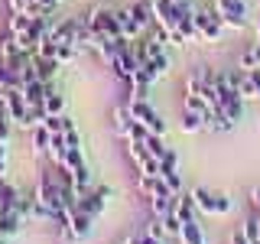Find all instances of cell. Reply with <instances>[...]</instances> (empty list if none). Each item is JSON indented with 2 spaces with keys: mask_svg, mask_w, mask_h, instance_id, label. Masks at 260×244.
<instances>
[{
  "mask_svg": "<svg viewBox=\"0 0 260 244\" xmlns=\"http://www.w3.org/2000/svg\"><path fill=\"white\" fill-rule=\"evenodd\" d=\"M85 26L98 33L101 39H120L124 33H120V20H117V13L108 10V7H94L91 13L85 16Z\"/></svg>",
  "mask_w": 260,
  "mask_h": 244,
  "instance_id": "1",
  "label": "cell"
},
{
  "mask_svg": "<svg viewBox=\"0 0 260 244\" xmlns=\"http://www.w3.org/2000/svg\"><path fill=\"white\" fill-rule=\"evenodd\" d=\"M192 199H195V208H199L202 215H231V208H234V202L228 199V195H215V192H208L205 186H195Z\"/></svg>",
  "mask_w": 260,
  "mask_h": 244,
  "instance_id": "2",
  "label": "cell"
},
{
  "mask_svg": "<svg viewBox=\"0 0 260 244\" xmlns=\"http://www.w3.org/2000/svg\"><path fill=\"white\" fill-rule=\"evenodd\" d=\"M127 108H130V114H134L137 124H143L146 130H153V134H162V137H166V120L159 117V111L153 108L146 98H134Z\"/></svg>",
  "mask_w": 260,
  "mask_h": 244,
  "instance_id": "3",
  "label": "cell"
},
{
  "mask_svg": "<svg viewBox=\"0 0 260 244\" xmlns=\"http://www.w3.org/2000/svg\"><path fill=\"white\" fill-rule=\"evenodd\" d=\"M215 13L228 29L247 26V4H244V0H215Z\"/></svg>",
  "mask_w": 260,
  "mask_h": 244,
  "instance_id": "4",
  "label": "cell"
},
{
  "mask_svg": "<svg viewBox=\"0 0 260 244\" xmlns=\"http://www.w3.org/2000/svg\"><path fill=\"white\" fill-rule=\"evenodd\" d=\"M0 95H4V101H7V117H10V124L26 127L29 104H26V98H23V88H4Z\"/></svg>",
  "mask_w": 260,
  "mask_h": 244,
  "instance_id": "5",
  "label": "cell"
},
{
  "mask_svg": "<svg viewBox=\"0 0 260 244\" xmlns=\"http://www.w3.org/2000/svg\"><path fill=\"white\" fill-rule=\"evenodd\" d=\"M108 199H111V189H108V186H98V189H88V192L78 195L75 208H81V211H88L91 218H98L104 208H108Z\"/></svg>",
  "mask_w": 260,
  "mask_h": 244,
  "instance_id": "6",
  "label": "cell"
},
{
  "mask_svg": "<svg viewBox=\"0 0 260 244\" xmlns=\"http://www.w3.org/2000/svg\"><path fill=\"white\" fill-rule=\"evenodd\" d=\"M111 69H114V75H117V78H124V81L134 78V72L140 69V65H137V55H134V39H127V43L120 46V52L114 55Z\"/></svg>",
  "mask_w": 260,
  "mask_h": 244,
  "instance_id": "7",
  "label": "cell"
},
{
  "mask_svg": "<svg viewBox=\"0 0 260 244\" xmlns=\"http://www.w3.org/2000/svg\"><path fill=\"white\" fill-rule=\"evenodd\" d=\"M127 157L137 163L140 176H159V160H153V157H150V150H146L143 143L127 140Z\"/></svg>",
  "mask_w": 260,
  "mask_h": 244,
  "instance_id": "8",
  "label": "cell"
},
{
  "mask_svg": "<svg viewBox=\"0 0 260 244\" xmlns=\"http://www.w3.org/2000/svg\"><path fill=\"white\" fill-rule=\"evenodd\" d=\"M91 228H94V218L88 215V211H81V208H72V215H69V228H65V241H81V238H88L91 234Z\"/></svg>",
  "mask_w": 260,
  "mask_h": 244,
  "instance_id": "9",
  "label": "cell"
},
{
  "mask_svg": "<svg viewBox=\"0 0 260 244\" xmlns=\"http://www.w3.org/2000/svg\"><path fill=\"white\" fill-rule=\"evenodd\" d=\"M195 29H199V36H202V39H208V43H218V39H221L224 23L218 20V13H211V10H199V13H195Z\"/></svg>",
  "mask_w": 260,
  "mask_h": 244,
  "instance_id": "10",
  "label": "cell"
},
{
  "mask_svg": "<svg viewBox=\"0 0 260 244\" xmlns=\"http://www.w3.org/2000/svg\"><path fill=\"white\" fill-rule=\"evenodd\" d=\"M176 39H179V46L182 43H199V29H195V13H192V7L185 4L182 7V13H179V20H176Z\"/></svg>",
  "mask_w": 260,
  "mask_h": 244,
  "instance_id": "11",
  "label": "cell"
},
{
  "mask_svg": "<svg viewBox=\"0 0 260 244\" xmlns=\"http://www.w3.org/2000/svg\"><path fill=\"white\" fill-rule=\"evenodd\" d=\"M78 26H81V20H62L59 26L49 29V39H52L55 46H75V39H78Z\"/></svg>",
  "mask_w": 260,
  "mask_h": 244,
  "instance_id": "12",
  "label": "cell"
},
{
  "mask_svg": "<svg viewBox=\"0 0 260 244\" xmlns=\"http://www.w3.org/2000/svg\"><path fill=\"white\" fill-rule=\"evenodd\" d=\"M23 222H26V218L16 208H0V234H4V238H16V234L23 231Z\"/></svg>",
  "mask_w": 260,
  "mask_h": 244,
  "instance_id": "13",
  "label": "cell"
},
{
  "mask_svg": "<svg viewBox=\"0 0 260 244\" xmlns=\"http://www.w3.org/2000/svg\"><path fill=\"white\" fill-rule=\"evenodd\" d=\"M137 189H140V192H146L150 199H166V195H176V192L169 189L166 182H162V176H140Z\"/></svg>",
  "mask_w": 260,
  "mask_h": 244,
  "instance_id": "14",
  "label": "cell"
},
{
  "mask_svg": "<svg viewBox=\"0 0 260 244\" xmlns=\"http://www.w3.org/2000/svg\"><path fill=\"white\" fill-rule=\"evenodd\" d=\"M49 160H52V166H65V157H69V140H65V134L59 130V134L49 137Z\"/></svg>",
  "mask_w": 260,
  "mask_h": 244,
  "instance_id": "15",
  "label": "cell"
},
{
  "mask_svg": "<svg viewBox=\"0 0 260 244\" xmlns=\"http://www.w3.org/2000/svg\"><path fill=\"white\" fill-rule=\"evenodd\" d=\"M49 92H52V81H43V78L23 85V98H26V104H43V98H46Z\"/></svg>",
  "mask_w": 260,
  "mask_h": 244,
  "instance_id": "16",
  "label": "cell"
},
{
  "mask_svg": "<svg viewBox=\"0 0 260 244\" xmlns=\"http://www.w3.org/2000/svg\"><path fill=\"white\" fill-rule=\"evenodd\" d=\"M185 111H195L202 117V124H208L211 114H215V108H211L205 98H202V95H192V92H185Z\"/></svg>",
  "mask_w": 260,
  "mask_h": 244,
  "instance_id": "17",
  "label": "cell"
},
{
  "mask_svg": "<svg viewBox=\"0 0 260 244\" xmlns=\"http://www.w3.org/2000/svg\"><path fill=\"white\" fill-rule=\"evenodd\" d=\"M179 241H182V244H205V231H202L199 218L182 222V228H179Z\"/></svg>",
  "mask_w": 260,
  "mask_h": 244,
  "instance_id": "18",
  "label": "cell"
},
{
  "mask_svg": "<svg viewBox=\"0 0 260 244\" xmlns=\"http://www.w3.org/2000/svg\"><path fill=\"white\" fill-rule=\"evenodd\" d=\"M195 199H192V192H176V208H173V215L179 218V222H189V218H195Z\"/></svg>",
  "mask_w": 260,
  "mask_h": 244,
  "instance_id": "19",
  "label": "cell"
},
{
  "mask_svg": "<svg viewBox=\"0 0 260 244\" xmlns=\"http://www.w3.org/2000/svg\"><path fill=\"white\" fill-rule=\"evenodd\" d=\"M4 88H23V81H20V72L13 69L10 62H7V55L0 52V92Z\"/></svg>",
  "mask_w": 260,
  "mask_h": 244,
  "instance_id": "20",
  "label": "cell"
},
{
  "mask_svg": "<svg viewBox=\"0 0 260 244\" xmlns=\"http://www.w3.org/2000/svg\"><path fill=\"white\" fill-rule=\"evenodd\" d=\"M117 20H120V33H124V39H137L140 36V23H137V16L130 7H124V10H117Z\"/></svg>",
  "mask_w": 260,
  "mask_h": 244,
  "instance_id": "21",
  "label": "cell"
},
{
  "mask_svg": "<svg viewBox=\"0 0 260 244\" xmlns=\"http://www.w3.org/2000/svg\"><path fill=\"white\" fill-rule=\"evenodd\" d=\"M140 69L146 72V75H150L153 85H156V81H159V78L169 72V55H166V52H162V55H153V59L146 62V65H140Z\"/></svg>",
  "mask_w": 260,
  "mask_h": 244,
  "instance_id": "22",
  "label": "cell"
},
{
  "mask_svg": "<svg viewBox=\"0 0 260 244\" xmlns=\"http://www.w3.org/2000/svg\"><path fill=\"white\" fill-rule=\"evenodd\" d=\"M32 62H36V75L43 81H52L55 75H59V69H62L59 59H39V55H32Z\"/></svg>",
  "mask_w": 260,
  "mask_h": 244,
  "instance_id": "23",
  "label": "cell"
},
{
  "mask_svg": "<svg viewBox=\"0 0 260 244\" xmlns=\"http://www.w3.org/2000/svg\"><path fill=\"white\" fill-rule=\"evenodd\" d=\"M43 108H46V117H59V114H65V95H59L52 88V92L43 98Z\"/></svg>",
  "mask_w": 260,
  "mask_h": 244,
  "instance_id": "24",
  "label": "cell"
},
{
  "mask_svg": "<svg viewBox=\"0 0 260 244\" xmlns=\"http://www.w3.org/2000/svg\"><path fill=\"white\" fill-rule=\"evenodd\" d=\"M16 202H20V189L0 176V208H16Z\"/></svg>",
  "mask_w": 260,
  "mask_h": 244,
  "instance_id": "25",
  "label": "cell"
},
{
  "mask_svg": "<svg viewBox=\"0 0 260 244\" xmlns=\"http://www.w3.org/2000/svg\"><path fill=\"white\" fill-rule=\"evenodd\" d=\"M29 20H32V16L23 13V10L10 13V20H7V33H10V36H23V33H26V26H29Z\"/></svg>",
  "mask_w": 260,
  "mask_h": 244,
  "instance_id": "26",
  "label": "cell"
},
{
  "mask_svg": "<svg viewBox=\"0 0 260 244\" xmlns=\"http://www.w3.org/2000/svg\"><path fill=\"white\" fill-rule=\"evenodd\" d=\"M143 146L150 150V157H153V160H162V157H166V150H169V146L162 143V134H146Z\"/></svg>",
  "mask_w": 260,
  "mask_h": 244,
  "instance_id": "27",
  "label": "cell"
},
{
  "mask_svg": "<svg viewBox=\"0 0 260 244\" xmlns=\"http://www.w3.org/2000/svg\"><path fill=\"white\" fill-rule=\"evenodd\" d=\"M72 179H75V192H88L91 189V169H88V163L85 166H78V169H72Z\"/></svg>",
  "mask_w": 260,
  "mask_h": 244,
  "instance_id": "28",
  "label": "cell"
},
{
  "mask_svg": "<svg viewBox=\"0 0 260 244\" xmlns=\"http://www.w3.org/2000/svg\"><path fill=\"white\" fill-rule=\"evenodd\" d=\"M150 205H153V215H156V218H169V215H173V208H176V195H166V199H150Z\"/></svg>",
  "mask_w": 260,
  "mask_h": 244,
  "instance_id": "29",
  "label": "cell"
},
{
  "mask_svg": "<svg viewBox=\"0 0 260 244\" xmlns=\"http://www.w3.org/2000/svg\"><path fill=\"white\" fill-rule=\"evenodd\" d=\"M130 124H134V114H130V108H117V111H114V130H117L120 137H127Z\"/></svg>",
  "mask_w": 260,
  "mask_h": 244,
  "instance_id": "30",
  "label": "cell"
},
{
  "mask_svg": "<svg viewBox=\"0 0 260 244\" xmlns=\"http://www.w3.org/2000/svg\"><path fill=\"white\" fill-rule=\"evenodd\" d=\"M49 137H52V134H49V127L46 124H36V127H32V150L46 153L49 150Z\"/></svg>",
  "mask_w": 260,
  "mask_h": 244,
  "instance_id": "31",
  "label": "cell"
},
{
  "mask_svg": "<svg viewBox=\"0 0 260 244\" xmlns=\"http://www.w3.org/2000/svg\"><path fill=\"white\" fill-rule=\"evenodd\" d=\"M182 130L185 134H199V130H205V124H202V117L195 111H185L182 114Z\"/></svg>",
  "mask_w": 260,
  "mask_h": 244,
  "instance_id": "32",
  "label": "cell"
},
{
  "mask_svg": "<svg viewBox=\"0 0 260 244\" xmlns=\"http://www.w3.org/2000/svg\"><path fill=\"white\" fill-rule=\"evenodd\" d=\"M32 55H39V59H59V46H55V43H52V39H49V36H46V39H43V43H39V46H36V52H32Z\"/></svg>",
  "mask_w": 260,
  "mask_h": 244,
  "instance_id": "33",
  "label": "cell"
},
{
  "mask_svg": "<svg viewBox=\"0 0 260 244\" xmlns=\"http://www.w3.org/2000/svg\"><path fill=\"white\" fill-rule=\"evenodd\" d=\"M159 176L173 192H182V176H179V169H159Z\"/></svg>",
  "mask_w": 260,
  "mask_h": 244,
  "instance_id": "34",
  "label": "cell"
},
{
  "mask_svg": "<svg viewBox=\"0 0 260 244\" xmlns=\"http://www.w3.org/2000/svg\"><path fill=\"white\" fill-rule=\"evenodd\" d=\"M130 10H134V16H137V23H140V26H146V23L153 20V4H134Z\"/></svg>",
  "mask_w": 260,
  "mask_h": 244,
  "instance_id": "35",
  "label": "cell"
},
{
  "mask_svg": "<svg viewBox=\"0 0 260 244\" xmlns=\"http://www.w3.org/2000/svg\"><path fill=\"white\" fill-rule=\"evenodd\" d=\"M241 69H260V46H254V49H247V52L241 55Z\"/></svg>",
  "mask_w": 260,
  "mask_h": 244,
  "instance_id": "36",
  "label": "cell"
},
{
  "mask_svg": "<svg viewBox=\"0 0 260 244\" xmlns=\"http://www.w3.org/2000/svg\"><path fill=\"white\" fill-rule=\"evenodd\" d=\"M78 55H81L78 46H59V62H62V65H75Z\"/></svg>",
  "mask_w": 260,
  "mask_h": 244,
  "instance_id": "37",
  "label": "cell"
},
{
  "mask_svg": "<svg viewBox=\"0 0 260 244\" xmlns=\"http://www.w3.org/2000/svg\"><path fill=\"white\" fill-rule=\"evenodd\" d=\"M32 208H36V199H32V195H23V192H20V202H16V211H20L23 218H32Z\"/></svg>",
  "mask_w": 260,
  "mask_h": 244,
  "instance_id": "38",
  "label": "cell"
},
{
  "mask_svg": "<svg viewBox=\"0 0 260 244\" xmlns=\"http://www.w3.org/2000/svg\"><path fill=\"white\" fill-rule=\"evenodd\" d=\"M244 234H247L250 241H260V215L257 218H250V222H244V228H241Z\"/></svg>",
  "mask_w": 260,
  "mask_h": 244,
  "instance_id": "39",
  "label": "cell"
},
{
  "mask_svg": "<svg viewBox=\"0 0 260 244\" xmlns=\"http://www.w3.org/2000/svg\"><path fill=\"white\" fill-rule=\"evenodd\" d=\"M146 234H150V238H159V241H166V228H162V218H153V222L146 225Z\"/></svg>",
  "mask_w": 260,
  "mask_h": 244,
  "instance_id": "40",
  "label": "cell"
},
{
  "mask_svg": "<svg viewBox=\"0 0 260 244\" xmlns=\"http://www.w3.org/2000/svg\"><path fill=\"white\" fill-rule=\"evenodd\" d=\"M159 169H179V153L176 150H166V157L159 160Z\"/></svg>",
  "mask_w": 260,
  "mask_h": 244,
  "instance_id": "41",
  "label": "cell"
},
{
  "mask_svg": "<svg viewBox=\"0 0 260 244\" xmlns=\"http://www.w3.org/2000/svg\"><path fill=\"white\" fill-rule=\"evenodd\" d=\"M10 117H7V114H0V140H10Z\"/></svg>",
  "mask_w": 260,
  "mask_h": 244,
  "instance_id": "42",
  "label": "cell"
},
{
  "mask_svg": "<svg viewBox=\"0 0 260 244\" xmlns=\"http://www.w3.org/2000/svg\"><path fill=\"white\" fill-rule=\"evenodd\" d=\"M65 140H69V146H81V137H78V130H75V127L65 130Z\"/></svg>",
  "mask_w": 260,
  "mask_h": 244,
  "instance_id": "43",
  "label": "cell"
},
{
  "mask_svg": "<svg viewBox=\"0 0 260 244\" xmlns=\"http://www.w3.org/2000/svg\"><path fill=\"white\" fill-rule=\"evenodd\" d=\"M134 244H162V241L159 238H150V234L143 231V234H137V238H134Z\"/></svg>",
  "mask_w": 260,
  "mask_h": 244,
  "instance_id": "44",
  "label": "cell"
},
{
  "mask_svg": "<svg viewBox=\"0 0 260 244\" xmlns=\"http://www.w3.org/2000/svg\"><path fill=\"white\" fill-rule=\"evenodd\" d=\"M7 173V140L0 143V176Z\"/></svg>",
  "mask_w": 260,
  "mask_h": 244,
  "instance_id": "45",
  "label": "cell"
},
{
  "mask_svg": "<svg viewBox=\"0 0 260 244\" xmlns=\"http://www.w3.org/2000/svg\"><path fill=\"white\" fill-rule=\"evenodd\" d=\"M231 244H250V238H247L244 231H234V234H231Z\"/></svg>",
  "mask_w": 260,
  "mask_h": 244,
  "instance_id": "46",
  "label": "cell"
},
{
  "mask_svg": "<svg viewBox=\"0 0 260 244\" xmlns=\"http://www.w3.org/2000/svg\"><path fill=\"white\" fill-rule=\"evenodd\" d=\"M26 4H29V0H10V13H16V10H26Z\"/></svg>",
  "mask_w": 260,
  "mask_h": 244,
  "instance_id": "47",
  "label": "cell"
},
{
  "mask_svg": "<svg viewBox=\"0 0 260 244\" xmlns=\"http://www.w3.org/2000/svg\"><path fill=\"white\" fill-rule=\"evenodd\" d=\"M254 72V85H257V101H260V69H250Z\"/></svg>",
  "mask_w": 260,
  "mask_h": 244,
  "instance_id": "48",
  "label": "cell"
},
{
  "mask_svg": "<svg viewBox=\"0 0 260 244\" xmlns=\"http://www.w3.org/2000/svg\"><path fill=\"white\" fill-rule=\"evenodd\" d=\"M250 199H254V205H257V211H260V186H257L254 192H250Z\"/></svg>",
  "mask_w": 260,
  "mask_h": 244,
  "instance_id": "49",
  "label": "cell"
},
{
  "mask_svg": "<svg viewBox=\"0 0 260 244\" xmlns=\"http://www.w3.org/2000/svg\"><path fill=\"white\" fill-rule=\"evenodd\" d=\"M0 244H7V238H4V234H0Z\"/></svg>",
  "mask_w": 260,
  "mask_h": 244,
  "instance_id": "50",
  "label": "cell"
},
{
  "mask_svg": "<svg viewBox=\"0 0 260 244\" xmlns=\"http://www.w3.org/2000/svg\"><path fill=\"white\" fill-rule=\"evenodd\" d=\"M257 36H260V20H257Z\"/></svg>",
  "mask_w": 260,
  "mask_h": 244,
  "instance_id": "51",
  "label": "cell"
},
{
  "mask_svg": "<svg viewBox=\"0 0 260 244\" xmlns=\"http://www.w3.org/2000/svg\"><path fill=\"white\" fill-rule=\"evenodd\" d=\"M176 4H189V0H176Z\"/></svg>",
  "mask_w": 260,
  "mask_h": 244,
  "instance_id": "52",
  "label": "cell"
}]
</instances>
